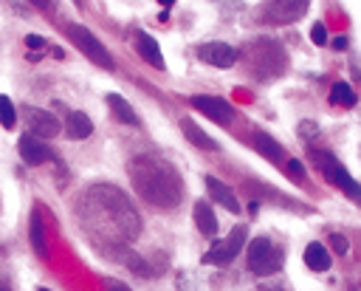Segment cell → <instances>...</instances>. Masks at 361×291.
Here are the masks:
<instances>
[{
    "instance_id": "cell-1",
    "label": "cell",
    "mask_w": 361,
    "mask_h": 291,
    "mask_svg": "<svg viewBox=\"0 0 361 291\" xmlns=\"http://www.w3.org/2000/svg\"><path fill=\"white\" fill-rule=\"evenodd\" d=\"M130 175H133V184L142 189V196L153 204H161V207H172L178 198H181V178L175 175V170L161 161V158H139L133 161L130 167Z\"/></svg>"
},
{
    "instance_id": "cell-2",
    "label": "cell",
    "mask_w": 361,
    "mask_h": 291,
    "mask_svg": "<svg viewBox=\"0 0 361 291\" xmlns=\"http://www.w3.org/2000/svg\"><path fill=\"white\" fill-rule=\"evenodd\" d=\"M246 263H249V271L257 274V277H271L282 269L285 263V255L282 249L271 241V238H254L249 243V255H246Z\"/></svg>"
},
{
    "instance_id": "cell-3",
    "label": "cell",
    "mask_w": 361,
    "mask_h": 291,
    "mask_svg": "<svg viewBox=\"0 0 361 291\" xmlns=\"http://www.w3.org/2000/svg\"><path fill=\"white\" fill-rule=\"evenodd\" d=\"M243 246H246V226H234L229 232V238L212 243V249L203 255V263H209V266H229L240 252H243Z\"/></svg>"
},
{
    "instance_id": "cell-4",
    "label": "cell",
    "mask_w": 361,
    "mask_h": 291,
    "mask_svg": "<svg viewBox=\"0 0 361 291\" xmlns=\"http://www.w3.org/2000/svg\"><path fill=\"white\" fill-rule=\"evenodd\" d=\"M68 34L74 37V43L79 46V51L90 60V62H96L99 68H104V71H113V57L107 54V48L85 29V26H79V23H71L68 26Z\"/></svg>"
},
{
    "instance_id": "cell-5",
    "label": "cell",
    "mask_w": 361,
    "mask_h": 291,
    "mask_svg": "<svg viewBox=\"0 0 361 291\" xmlns=\"http://www.w3.org/2000/svg\"><path fill=\"white\" fill-rule=\"evenodd\" d=\"M23 116H26V125L32 130L29 136H34V139H54L60 133V122L43 108H26Z\"/></svg>"
},
{
    "instance_id": "cell-6",
    "label": "cell",
    "mask_w": 361,
    "mask_h": 291,
    "mask_svg": "<svg viewBox=\"0 0 361 291\" xmlns=\"http://www.w3.org/2000/svg\"><path fill=\"white\" fill-rule=\"evenodd\" d=\"M192 108H198L200 114H206L217 125H229L231 122V105L217 100V96H192Z\"/></svg>"
},
{
    "instance_id": "cell-7",
    "label": "cell",
    "mask_w": 361,
    "mask_h": 291,
    "mask_svg": "<svg viewBox=\"0 0 361 291\" xmlns=\"http://www.w3.org/2000/svg\"><path fill=\"white\" fill-rule=\"evenodd\" d=\"M198 57L214 68H231L237 62V51L229 43H206L198 48Z\"/></svg>"
},
{
    "instance_id": "cell-8",
    "label": "cell",
    "mask_w": 361,
    "mask_h": 291,
    "mask_svg": "<svg viewBox=\"0 0 361 291\" xmlns=\"http://www.w3.org/2000/svg\"><path fill=\"white\" fill-rule=\"evenodd\" d=\"M305 12H308V4H305V0H297V4L285 0V4H268L266 18H268L271 23H291V20H299Z\"/></svg>"
},
{
    "instance_id": "cell-9",
    "label": "cell",
    "mask_w": 361,
    "mask_h": 291,
    "mask_svg": "<svg viewBox=\"0 0 361 291\" xmlns=\"http://www.w3.org/2000/svg\"><path fill=\"white\" fill-rule=\"evenodd\" d=\"M18 153H20V158L29 164V167H40L51 153H48V147L40 142V139H34V136H20V142H18Z\"/></svg>"
},
{
    "instance_id": "cell-10",
    "label": "cell",
    "mask_w": 361,
    "mask_h": 291,
    "mask_svg": "<svg viewBox=\"0 0 361 291\" xmlns=\"http://www.w3.org/2000/svg\"><path fill=\"white\" fill-rule=\"evenodd\" d=\"M206 187H209V196H212L217 204H223L229 212H234V215H237V212H243V210H240V201L234 198V192H231L223 181H217L214 175H206Z\"/></svg>"
},
{
    "instance_id": "cell-11",
    "label": "cell",
    "mask_w": 361,
    "mask_h": 291,
    "mask_svg": "<svg viewBox=\"0 0 361 291\" xmlns=\"http://www.w3.org/2000/svg\"><path fill=\"white\" fill-rule=\"evenodd\" d=\"M139 54L153 65V68H158V71H164L167 68V62H164V54H161V46H158V40L156 37H150V34H144V32H139Z\"/></svg>"
},
{
    "instance_id": "cell-12",
    "label": "cell",
    "mask_w": 361,
    "mask_h": 291,
    "mask_svg": "<svg viewBox=\"0 0 361 291\" xmlns=\"http://www.w3.org/2000/svg\"><path fill=\"white\" fill-rule=\"evenodd\" d=\"M330 263H333V257H330V252L322 243H308L305 246V266L311 271H327Z\"/></svg>"
},
{
    "instance_id": "cell-13",
    "label": "cell",
    "mask_w": 361,
    "mask_h": 291,
    "mask_svg": "<svg viewBox=\"0 0 361 291\" xmlns=\"http://www.w3.org/2000/svg\"><path fill=\"white\" fill-rule=\"evenodd\" d=\"M107 105L113 111V116L118 122H125V125H139V116L133 111V105L125 100V96H118V93H107Z\"/></svg>"
},
{
    "instance_id": "cell-14",
    "label": "cell",
    "mask_w": 361,
    "mask_h": 291,
    "mask_svg": "<svg viewBox=\"0 0 361 291\" xmlns=\"http://www.w3.org/2000/svg\"><path fill=\"white\" fill-rule=\"evenodd\" d=\"M195 224L206 238L217 235V218H214V210L206 201H195Z\"/></svg>"
},
{
    "instance_id": "cell-15",
    "label": "cell",
    "mask_w": 361,
    "mask_h": 291,
    "mask_svg": "<svg viewBox=\"0 0 361 291\" xmlns=\"http://www.w3.org/2000/svg\"><path fill=\"white\" fill-rule=\"evenodd\" d=\"M90 133H93V122L88 114H82V111L68 114V136L71 139H88Z\"/></svg>"
},
{
    "instance_id": "cell-16",
    "label": "cell",
    "mask_w": 361,
    "mask_h": 291,
    "mask_svg": "<svg viewBox=\"0 0 361 291\" xmlns=\"http://www.w3.org/2000/svg\"><path fill=\"white\" fill-rule=\"evenodd\" d=\"M252 147H254L263 158H268V161H280V158H282V147H280L271 136H266V133H254V136H252Z\"/></svg>"
},
{
    "instance_id": "cell-17",
    "label": "cell",
    "mask_w": 361,
    "mask_h": 291,
    "mask_svg": "<svg viewBox=\"0 0 361 291\" xmlns=\"http://www.w3.org/2000/svg\"><path fill=\"white\" fill-rule=\"evenodd\" d=\"M32 246H34L37 255L46 257V249H48V243H46V226H43V215L37 210L32 212Z\"/></svg>"
},
{
    "instance_id": "cell-18",
    "label": "cell",
    "mask_w": 361,
    "mask_h": 291,
    "mask_svg": "<svg viewBox=\"0 0 361 291\" xmlns=\"http://www.w3.org/2000/svg\"><path fill=\"white\" fill-rule=\"evenodd\" d=\"M330 102L333 105H341V108H353L355 105V90L347 82H336L330 88Z\"/></svg>"
},
{
    "instance_id": "cell-19",
    "label": "cell",
    "mask_w": 361,
    "mask_h": 291,
    "mask_svg": "<svg viewBox=\"0 0 361 291\" xmlns=\"http://www.w3.org/2000/svg\"><path fill=\"white\" fill-rule=\"evenodd\" d=\"M0 122H4L6 130H12L15 122H18V111H15V105H12V100L6 93H0Z\"/></svg>"
},
{
    "instance_id": "cell-20",
    "label": "cell",
    "mask_w": 361,
    "mask_h": 291,
    "mask_svg": "<svg viewBox=\"0 0 361 291\" xmlns=\"http://www.w3.org/2000/svg\"><path fill=\"white\" fill-rule=\"evenodd\" d=\"M184 130H186V136H189L198 147H203V150H214V147H217V144L212 142V136H209V133H203L200 128H195L192 122H184Z\"/></svg>"
},
{
    "instance_id": "cell-21",
    "label": "cell",
    "mask_w": 361,
    "mask_h": 291,
    "mask_svg": "<svg viewBox=\"0 0 361 291\" xmlns=\"http://www.w3.org/2000/svg\"><path fill=\"white\" fill-rule=\"evenodd\" d=\"M128 266H130V271H136V274H139V277H144V280H150V277H153V269H150L139 255H133V257L128 260Z\"/></svg>"
},
{
    "instance_id": "cell-22",
    "label": "cell",
    "mask_w": 361,
    "mask_h": 291,
    "mask_svg": "<svg viewBox=\"0 0 361 291\" xmlns=\"http://www.w3.org/2000/svg\"><path fill=\"white\" fill-rule=\"evenodd\" d=\"M330 246H333L336 255H347V252H350V241H347L344 235H333V238H330Z\"/></svg>"
},
{
    "instance_id": "cell-23",
    "label": "cell",
    "mask_w": 361,
    "mask_h": 291,
    "mask_svg": "<svg viewBox=\"0 0 361 291\" xmlns=\"http://www.w3.org/2000/svg\"><path fill=\"white\" fill-rule=\"evenodd\" d=\"M316 133H319L316 122H299V136L302 139H316Z\"/></svg>"
},
{
    "instance_id": "cell-24",
    "label": "cell",
    "mask_w": 361,
    "mask_h": 291,
    "mask_svg": "<svg viewBox=\"0 0 361 291\" xmlns=\"http://www.w3.org/2000/svg\"><path fill=\"white\" fill-rule=\"evenodd\" d=\"M311 40H313L316 46H325V43H327V32H325L322 23H316V26L311 29Z\"/></svg>"
},
{
    "instance_id": "cell-25",
    "label": "cell",
    "mask_w": 361,
    "mask_h": 291,
    "mask_svg": "<svg viewBox=\"0 0 361 291\" xmlns=\"http://www.w3.org/2000/svg\"><path fill=\"white\" fill-rule=\"evenodd\" d=\"M288 172H291L294 178H305V167H302V161L291 158V161H288Z\"/></svg>"
},
{
    "instance_id": "cell-26",
    "label": "cell",
    "mask_w": 361,
    "mask_h": 291,
    "mask_svg": "<svg viewBox=\"0 0 361 291\" xmlns=\"http://www.w3.org/2000/svg\"><path fill=\"white\" fill-rule=\"evenodd\" d=\"M26 46H29V48H34V51H40V48H46V40H43V37H37V34H29V37H26Z\"/></svg>"
},
{
    "instance_id": "cell-27",
    "label": "cell",
    "mask_w": 361,
    "mask_h": 291,
    "mask_svg": "<svg viewBox=\"0 0 361 291\" xmlns=\"http://www.w3.org/2000/svg\"><path fill=\"white\" fill-rule=\"evenodd\" d=\"M333 48H336V51H339V48H347V37H336V40H333Z\"/></svg>"
},
{
    "instance_id": "cell-28",
    "label": "cell",
    "mask_w": 361,
    "mask_h": 291,
    "mask_svg": "<svg viewBox=\"0 0 361 291\" xmlns=\"http://www.w3.org/2000/svg\"><path fill=\"white\" fill-rule=\"evenodd\" d=\"M110 291H130V288H125L122 283H113V285H110Z\"/></svg>"
},
{
    "instance_id": "cell-29",
    "label": "cell",
    "mask_w": 361,
    "mask_h": 291,
    "mask_svg": "<svg viewBox=\"0 0 361 291\" xmlns=\"http://www.w3.org/2000/svg\"><path fill=\"white\" fill-rule=\"evenodd\" d=\"M0 291H9V285H4V283H0Z\"/></svg>"
},
{
    "instance_id": "cell-30",
    "label": "cell",
    "mask_w": 361,
    "mask_h": 291,
    "mask_svg": "<svg viewBox=\"0 0 361 291\" xmlns=\"http://www.w3.org/2000/svg\"><path fill=\"white\" fill-rule=\"evenodd\" d=\"M37 291H48V288H37Z\"/></svg>"
},
{
    "instance_id": "cell-31",
    "label": "cell",
    "mask_w": 361,
    "mask_h": 291,
    "mask_svg": "<svg viewBox=\"0 0 361 291\" xmlns=\"http://www.w3.org/2000/svg\"><path fill=\"white\" fill-rule=\"evenodd\" d=\"M277 291H280V288H277Z\"/></svg>"
}]
</instances>
